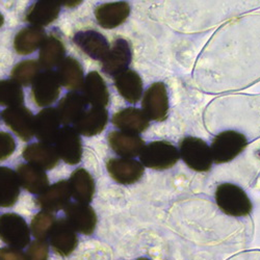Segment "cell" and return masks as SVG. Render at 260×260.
<instances>
[{"label":"cell","mask_w":260,"mask_h":260,"mask_svg":"<svg viewBox=\"0 0 260 260\" xmlns=\"http://www.w3.org/2000/svg\"><path fill=\"white\" fill-rule=\"evenodd\" d=\"M215 202L227 215L242 218L251 213L252 202L246 191L236 184L222 183L215 189Z\"/></svg>","instance_id":"6da1fadb"},{"label":"cell","mask_w":260,"mask_h":260,"mask_svg":"<svg viewBox=\"0 0 260 260\" xmlns=\"http://www.w3.org/2000/svg\"><path fill=\"white\" fill-rule=\"evenodd\" d=\"M179 153L185 165L196 172H208L212 168L211 149L200 138L186 137L179 145Z\"/></svg>","instance_id":"7a4b0ae2"},{"label":"cell","mask_w":260,"mask_h":260,"mask_svg":"<svg viewBox=\"0 0 260 260\" xmlns=\"http://www.w3.org/2000/svg\"><path fill=\"white\" fill-rule=\"evenodd\" d=\"M248 146L247 138L235 130H226L216 136L211 144L213 161L218 165L233 160L243 153Z\"/></svg>","instance_id":"3957f363"},{"label":"cell","mask_w":260,"mask_h":260,"mask_svg":"<svg viewBox=\"0 0 260 260\" xmlns=\"http://www.w3.org/2000/svg\"><path fill=\"white\" fill-rule=\"evenodd\" d=\"M180 158L178 149L169 142L155 141L144 147L141 164L153 170H168L174 167Z\"/></svg>","instance_id":"277c9868"},{"label":"cell","mask_w":260,"mask_h":260,"mask_svg":"<svg viewBox=\"0 0 260 260\" xmlns=\"http://www.w3.org/2000/svg\"><path fill=\"white\" fill-rule=\"evenodd\" d=\"M0 240L11 248L23 249L30 242V231L25 220L16 213L0 215Z\"/></svg>","instance_id":"5b68a950"},{"label":"cell","mask_w":260,"mask_h":260,"mask_svg":"<svg viewBox=\"0 0 260 260\" xmlns=\"http://www.w3.org/2000/svg\"><path fill=\"white\" fill-rule=\"evenodd\" d=\"M169 96L167 86L164 82H154L146 91L142 107L143 112L149 120L164 122L168 119L169 114Z\"/></svg>","instance_id":"8992f818"},{"label":"cell","mask_w":260,"mask_h":260,"mask_svg":"<svg viewBox=\"0 0 260 260\" xmlns=\"http://www.w3.org/2000/svg\"><path fill=\"white\" fill-rule=\"evenodd\" d=\"M6 125L24 142L35 136V116L23 105L8 107L2 113Z\"/></svg>","instance_id":"52a82bcc"},{"label":"cell","mask_w":260,"mask_h":260,"mask_svg":"<svg viewBox=\"0 0 260 260\" xmlns=\"http://www.w3.org/2000/svg\"><path fill=\"white\" fill-rule=\"evenodd\" d=\"M56 152L64 162L77 165L82 157V144L79 134L70 126L62 127L55 139Z\"/></svg>","instance_id":"ba28073f"},{"label":"cell","mask_w":260,"mask_h":260,"mask_svg":"<svg viewBox=\"0 0 260 260\" xmlns=\"http://www.w3.org/2000/svg\"><path fill=\"white\" fill-rule=\"evenodd\" d=\"M60 93V83L56 72H41L32 82L31 95L37 105L45 107L56 101Z\"/></svg>","instance_id":"9c48e42d"},{"label":"cell","mask_w":260,"mask_h":260,"mask_svg":"<svg viewBox=\"0 0 260 260\" xmlns=\"http://www.w3.org/2000/svg\"><path fill=\"white\" fill-rule=\"evenodd\" d=\"M71 196L69 181L60 180L40 193L36 203L44 211H58L67 207L70 203Z\"/></svg>","instance_id":"30bf717a"},{"label":"cell","mask_w":260,"mask_h":260,"mask_svg":"<svg viewBox=\"0 0 260 260\" xmlns=\"http://www.w3.org/2000/svg\"><path fill=\"white\" fill-rule=\"evenodd\" d=\"M66 220L77 232L91 235L97 225V215L95 210L84 203H69L64 208Z\"/></svg>","instance_id":"8fae6325"},{"label":"cell","mask_w":260,"mask_h":260,"mask_svg":"<svg viewBox=\"0 0 260 260\" xmlns=\"http://www.w3.org/2000/svg\"><path fill=\"white\" fill-rule=\"evenodd\" d=\"M133 52L129 43L124 39H117L106 57L101 61L104 73L117 76L118 74L128 70L132 62Z\"/></svg>","instance_id":"7c38bea8"},{"label":"cell","mask_w":260,"mask_h":260,"mask_svg":"<svg viewBox=\"0 0 260 260\" xmlns=\"http://www.w3.org/2000/svg\"><path fill=\"white\" fill-rule=\"evenodd\" d=\"M111 177L121 184H134L144 175V166L133 158H112L106 164Z\"/></svg>","instance_id":"4fadbf2b"},{"label":"cell","mask_w":260,"mask_h":260,"mask_svg":"<svg viewBox=\"0 0 260 260\" xmlns=\"http://www.w3.org/2000/svg\"><path fill=\"white\" fill-rule=\"evenodd\" d=\"M50 245L60 256H69L78 245V237L67 220H57L50 232Z\"/></svg>","instance_id":"5bb4252c"},{"label":"cell","mask_w":260,"mask_h":260,"mask_svg":"<svg viewBox=\"0 0 260 260\" xmlns=\"http://www.w3.org/2000/svg\"><path fill=\"white\" fill-rule=\"evenodd\" d=\"M73 41L86 55L96 60L102 61L111 49L106 38L94 30L79 31Z\"/></svg>","instance_id":"9a60e30c"},{"label":"cell","mask_w":260,"mask_h":260,"mask_svg":"<svg viewBox=\"0 0 260 260\" xmlns=\"http://www.w3.org/2000/svg\"><path fill=\"white\" fill-rule=\"evenodd\" d=\"M60 119L57 111L52 107L42 110L35 118V136L42 143L52 144L59 133Z\"/></svg>","instance_id":"2e32d148"},{"label":"cell","mask_w":260,"mask_h":260,"mask_svg":"<svg viewBox=\"0 0 260 260\" xmlns=\"http://www.w3.org/2000/svg\"><path fill=\"white\" fill-rule=\"evenodd\" d=\"M113 124L123 133L139 135L149 128L150 120L139 108L127 107L116 113L112 119Z\"/></svg>","instance_id":"e0dca14e"},{"label":"cell","mask_w":260,"mask_h":260,"mask_svg":"<svg viewBox=\"0 0 260 260\" xmlns=\"http://www.w3.org/2000/svg\"><path fill=\"white\" fill-rule=\"evenodd\" d=\"M108 144L114 152L123 158H132L141 155L145 147L144 140L135 134L113 132L107 137Z\"/></svg>","instance_id":"ac0fdd59"},{"label":"cell","mask_w":260,"mask_h":260,"mask_svg":"<svg viewBox=\"0 0 260 260\" xmlns=\"http://www.w3.org/2000/svg\"><path fill=\"white\" fill-rule=\"evenodd\" d=\"M22 154L24 159L30 165L44 171L53 169L59 160L55 147L42 142L26 146Z\"/></svg>","instance_id":"d6986e66"},{"label":"cell","mask_w":260,"mask_h":260,"mask_svg":"<svg viewBox=\"0 0 260 260\" xmlns=\"http://www.w3.org/2000/svg\"><path fill=\"white\" fill-rule=\"evenodd\" d=\"M108 122V113L103 107H92L75 122L74 129L84 137H94L103 132Z\"/></svg>","instance_id":"ffe728a7"},{"label":"cell","mask_w":260,"mask_h":260,"mask_svg":"<svg viewBox=\"0 0 260 260\" xmlns=\"http://www.w3.org/2000/svg\"><path fill=\"white\" fill-rule=\"evenodd\" d=\"M130 14V7L127 3H111L99 6L95 16L101 27L106 29L115 28L124 23Z\"/></svg>","instance_id":"44dd1931"},{"label":"cell","mask_w":260,"mask_h":260,"mask_svg":"<svg viewBox=\"0 0 260 260\" xmlns=\"http://www.w3.org/2000/svg\"><path fill=\"white\" fill-rule=\"evenodd\" d=\"M82 93L85 100L93 107H105L110 102V93L102 76L97 71H92L84 79Z\"/></svg>","instance_id":"7402d4cb"},{"label":"cell","mask_w":260,"mask_h":260,"mask_svg":"<svg viewBox=\"0 0 260 260\" xmlns=\"http://www.w3.org/2000/svg\"><path fill=\"white\" fill-rule=\"evenodd\" d=\"M17 175L22 185L31 193H42L49 185V179L44 170L30 164H22L17 168Z\"/></svg>","instance_id":"603a6c76"},{"label":"cell","mask_w":260,"mask_h":260,"mask_svg":"<svg viewBox=\"0 0 260 260\" xmlns=\"http://www.w3.org/2000/svg\"><path fill=\"white\" fill-rule=\"evenodd\" d=\"M86 104L88 101L85 100L83 95L76 92L68 93L60 100L56 110L61 124L66 126L72 123L75 124L86 111Z\"/></svg>","instance_id":"cb8c5ba5"},{"label":"cell","mask_w":260,"mask_h":260,"mask_svg":"<svg viewBox=\"0 0 260 260\" xmlns=\"http://www.w3.org/2000/svg\"><path fill=\"white\" fill-rule=\"evenodd\" d=\"M69 184L71 194L77 202L89 204L93 200L95 182L92 175L85 169L75 170L70 177Z\"/></svg>","instance_id":"d4e9b609"},{"label":"cell","mask_w":260,"mask_h":260,"mask_svg":"<svg viewBox=\"0 0 260 260\" xmlns=\"http://www.w3.org/2000/svg\"><path fill=\"white\" fill-rule=\"evenodd\" d=\"M59 83L70 91H78L82 89L84 83V75L80 62L73 57L64 58L56 71Z\"/></svg>","instance_id":"484cf974"},{"label":"cell","mask_w":260,"mask_h":260,"mask_svg":"<svg viewBox=\"0 0 260 260\" xmlns=\"http://www.w3.org/2000/svg\"><path fill=\"white\" fill-rule=\"evenodd\" d=\"M115 86L129 103H137L143 95V80L134 70H126L115 76Z\"/></svg>","instance_id":"4316f807"},{"label":"cell","mask_w":260,"mask_h":260,"mask_svg":"<svg viewBox=\"0 0 260 260\" xmlns=\"http://www.w3.org/2000/svg\"><path fill=\"white\" fill-rule=\"evenodd\" d=\"M64 54H66V48L61 40L54 35H50L40 48L39 63L41 68L48 71L56 66L58 67L59 63L66 58Z\"/></svg>","instance_id":"83f0119b"},{"label":"cell","mask_w":260,"mask_h":260,"mask_svg":"<svg viewBox=\"0 0 260 260\" xmlns=\"http://www.w3.org/2000/svg\"><path fill=\"white\" fill-rule=\"evenodd\" d=\"M46 34L41 27L28 26L21 29L15 37L14 47L18 54L27 55L41 48L46 40Z\"/></svg>","instance_id":"f1b7e54d"},{"label":"cell","mask_w":260,"mask_h":260,"mask_svg":"<svg viewBox=\"0 0 260 260\" xmlns=\"http://www.w3.org/2000/svg\"><path fill=\"white\" fill-rule=\"evenodd\" d=\"M60 12V3L38 2L34 4L25 17L28 23L36 27L47 26L57 19Z\"/></svg>","instance_id":"f546056e"},{"label":"cell","mask_w":260,"mask_h":260,"mask_svg":"<svg viewBox=\"0 0 260 260\" xmlns=\"http://www.w3.org/2000/svg\"><path fill=\"white\" fill-rule=\"evenodd\" d=\"M20 194V181L17 173L7 167H0V206L12 207Z\"/></svg>","instance_id":"4dcf8cb0"},{"label":"cell","mask_w":260,"mask_h":260,"mask_svg":"<svg viewBox=\"0 0 260 260\" xmlns=\"http://www.w3.org/2000/svg\"><path fill=\"white\" fill-rule=\"evenodd\" d=\"M39 61L35 59L22 60L17 63L11 72L12 79L20 85H29L41 73Z\"/></svg>","instance_id":"1f68e13d"},{"label":"cell","mask_w":260,"mask_h":260,"mask_svg":"<svg viewBox=\"0 0 260 260\" xmlns=\"http://www.w3.org/2000/svg\"><path fill=\"white\" fill-rule=\"evenodd\" d=\"M24 102V93L19 83L13 79L0 80V105L9 107L22 105Z\"/></svg>","instance_id":"d6a6232c"},{"label":"cell","mask_w":260,"mask_h":260,"mask_svg":"<svg viewBox=\"0 0 260 260\" xmlns=\"http://www.w3.org/2000/svg\"><path fill=\"white\" fill-rule=\"evenodd\" d=\"M56 222L55 216L48 211L42 210L37 213L30 224V229L38 241H45L49 237L50 232Z\"/></svg>","instance_id":"836d02e7"},{"label":"cell","mask_w":260,"mask_h":260,"mask_svg":"<svg viewBox=\"0 0 260 260\" xmlns=\"http://www.w3.org/2000/svg\"><path fill=\"white\" fill-rule=\"evenodd\" d=\"M49 248L45 241H35L30 243L27 250V260H48Z\"/></svg>","instance_id":"e575fe53"},{"label":"cell","mask_w":260,"mask_h":260,"mask_svg":"<svg viewBox=\"0 0 260 260\" xmlns=\"http://www.w3.org/2000/svg\"><path fill=\"white\" fill-rule=\"evenodd\" d=\"M16 149L14 138L8 134L0 132V161L10 157Z\"/></svg>","instance_id":"d590c367"},{"label":"cell","mask_w":260,"mask_h":260,"mask_svg":"<svg viewBox=\"0 0 260 260\" xmlns=\"http://www.w3.org/2000/svg\"><path fill=\"white\" fill-rule=\"evenodd\" d=\"M0 260H27V256L19 249L2 248L0 249Z\"/></svg>","instance_id":"8d00e7d4"},{"label":"cell","mask_w":260,"mask_h":260,"mask_svg":"<svg viewBox=\"0 0 260 260\" xmlns=\"http://www.w3.org/2000/svg\"><path fill=\"white\" fill-rule=\"evenodd\" d=\"M62 4H63V5H66V6H68V7H74V6L79 5L80 3H77V2H74V3L72 2V3H71V2H70V3H62Z\"/></svg>","instance_id":"74e56055"},{"label":"cell","mask_w":260,"mask_h":260,"mask_svg":"<svg viewBox=\"0 0 260 260\" xmlns=\"http://www.w3.org/2000/svg\"><path fill=\"white\" fill-rule=\"evenodd\" d=\"M4 23H5V18H4V16H3V14L0 13V27H2V26L4 25Z\"/></svg>","instance_id":"f35d334b"},{"label":"cell","mask_w":260,"mask_h":260,"mask_svg":"<svg viewBox=\"0 0 260 260\" xmlns=\"http://www.w3.org/2000/svg\"><path fill=\"white\" fill-rule=\"evenodd\" d=\"M138 260H149V259H147V258H139Z\"/></svg>","instance_id":"ab89813d"}]
</instances>
